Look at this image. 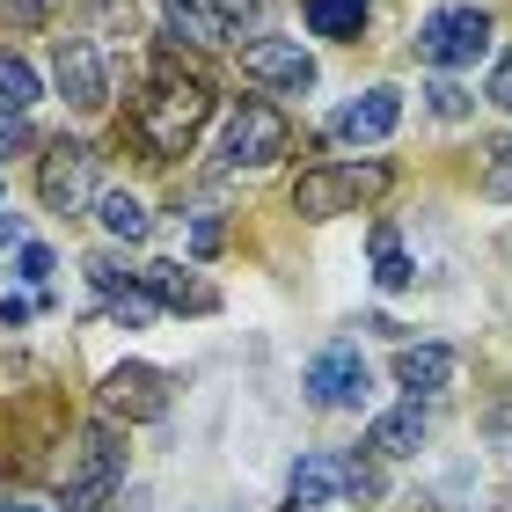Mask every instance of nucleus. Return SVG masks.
Returning <instances> with one entry per match:
<instances>
[{
    "label": "nucleus",
    "instance_id": "f257e3e1",
    "mask_svg": "<svg viewBox=\"0 0 512 512\" xmlns=\"http://www.w3.org/2000/svg\"><path fill=\"white\" fill-rule=\"evenodd\" d=\"M205 118H213V88L198 74H183V66H154L132 103V139L147 147V161H176V154H191Z\"/></svg>",
    "mask_w": 512,
    "mask_h": 512
},
{
    "label": "nucleus",
    "instance_id": "a878e982",
    "mask_svg": "<svg viewBox=\"0 0 512 512\" xmlns=\"http://www.w3.org/2000/svg\"><path fill=\"white\" fill-rule=\"evenodd\" d=\"M59 271V256L44 249V242H22V278H30V286H44V278Z\"/></svg>",
    "mask_w": 512,
    "mask_h": 512
},
{
    "label": "nucleus",
    "instance_id": "2eb2a0df",
    "mask_svg": "<svg viewBox=\"0 0 512 512\" xmlns=\"http://www.w3.org/2000/svg\"><path fill=\"white\" fill-rule=\"evenodd\" d=\"M139 278H147L154 300H161V308H176V315H213V308H220V293L205 286L198 271H183V264H147Z\"/></svg>",
    "mask_w": 512,
    "mask_h": 512
},
{
    "label": "nucleus",
    "instance_id": "4be33fe9",
    "mask_svg": "<svg viewBox=\"0 0 512 512\" xmlns=\"http://www.w3.org/2000/svg\"><path fill=\"white\" fill-rule=\"evenodd\" d=\"M344 491H359V498H381V491H388V476H381V454H374V447L344 461Z\"/></svg>",
    "mask_w": 512,
    "mask_h": 512
},
{
    "label": "nucleus",
    "instance_id": "cd10ccee",
    "mask_svg": "<svg viewBox=\"0 0 512 512\" xmlns=\"http://www.w3.org/2000/svg\"><path fill=\"white\" fill-rule=\"evenodd\" d=\"M213 249H220V220H213V213H205V220L191 227V256H213Z\"/></svg>",
    "mask_w": 512,
    "mask_h": 512
},
{
    "label": "nucleus",
    "instance_id": "6ab92c4d",
    "mask_svg": "<svg viewBox=\"0 0 512 512\" xmlns=\"http://www.w3.org/2000/svg\"><path fill=\"white\" fill-rule=\"evenodd\" d=\"M96 220H103L110 242H147V227H154L147 205H139L132 191H103V198H96Z\"/></svg>",
    "mask_w": 512,
    "mask_h": 512
},
{
    "label": "nucleus",
    "instance_id": "6e6552de",
    "mask_svg": "<svg viewBox=\"0 0 512 512\" xmlns=\"http://www.w3.org/2000/svg\"><path fill=\"white\" fill-rule=\"evenodd\" d=\"M52 81H59V96L74 103L81 118H96V110L110 103V74H103L96 37H59L52 44Z\"/></svg>",
    "mask_w": 512,
    "mask_h": 512
},
{
    "label": "nucleus",
    "instance_id": "423d86ee",
    "mask_svg": "<svg viewBox=\"0 0 512 512\" xmlns=\"http://www.w3.org/2000/svg\"><path fill=\"white\" fill-rule=\"evenodd\" d=\"M37 198L52 205V213H81L88 198H96V147L88 139H52L37 161Z\"/></svg>",
    "mask_w": 512,
    "mask_h": 512
},
{
    "label": "nucleus",
    "instance_id": "2f4dec72",
    "mask_svg": "<svg viewBox=\"0 0 512 512\" xmlns=\"http://www.w3.org/2000/svg\"><path fill=\"white\" fill-rule=\"evenodd\" d=\"M118 512H147V491H125V505Z\"/></svg>",
    "mask_w": 512,
    "mask_h": 512
},
{
    "label": "nucleus",
    "instance_id": "7ed1b4c3",
    "mask_svg": "<svg viewBox=\"0 0 512 512\" xmlns=\"http://www.w3.org/2000/svg\"><path fill=\"white\" fill-rule=\"evenodd\" d=\"M118 483H125V439L110 425H88L81 447H74V476L59 483V505L66 512H103L118 498Z\"/></svg>",
    "mask_w": 512,
    "mask_h": 512
},
{
    "label": "nucleus",
    "instance_id": "ddd939ff",
    "mask_svg": "<svg viewBox=\"0 0 512 512\" xmlns=\"http://www.w3.org/2000/svg\"><path fill=\"white\" fill-rule=\"evenodd\" d=\"M344 491V461L337 454H300L293 469H286V512H322V505H337Z\"/></svg>",
    "mask_w": 512,
    "mask_h": 512
},
{
    "label": "nucleus",
    "instance_id": "39448f33",
    "mask_svg": "<svg viewBox=\"0 0 512 512\" xmlns=\"http://www.w3.org/2000/svg\"><path fill=\"white\" fill-rule=\"evenodd\" d=\"M286 147H293L286 118H278L271 103H256V96H242L235 118H227V132H220V161H227V169H271Z\"/></svg>",
    "mask_w": 512,
    "mask_h": 512
},
{
    "label": "nucleus",
    "instance_id": "dca6fc26",
    "mask_svg": "<svg viewBox=\"0 0 512 512\" xmlns=\"http://www.w3.org/2000/svg\"><path fill=\"white\" fill-rule=\"evenodd\" d=\"M366 447H374L381 461H410L417 447H425V410H417V395H410V403H395L388 417H374Z\"/></svg>",
    "mask_w": 512,
    "mask_h": 512
},
{
    "label": "nucleus",
    "instance_id": "f03ea898",
    "mask_svg": "<svg viewBox=\"0 0 512 512\" xmlns=\"http://www.w3.org/2000/svg\"><path fill=\"white\" fill-rule=\"evenodd\" d=\"M388 191V169L381 161H330V169H300L293 176V213L300 220H337V213H359Z\"/></svg>",
    "mask_w": 512,
    "mask_h": 512
},
{
    "label": "nucleus",
    "instance_id": "5701e85b",
    "mask_svg": "<svg viewBox=\"0 0 512 512\" xmlns=\"http://www.w3.org/2000/svg\"><path fill=\"white\" fill-rule=\"evenodd\" d=\"M483 198L512 205V139H498V147H491V161H483Z\"/></svg>",
    "mask_w": 512,
    "mask_h": 512
},
{
    "label": "nucleus",
    "instance_id": "c85d7f7f",
    "mask_svg": "<svg viewBox=\"0 0 512 512\" xmlns=\"http://www.w3.org/2000/svg\"><path fill=\"white\" fill-rule=\"evenodd\" d=\"M491 103H498V110H512V52L498 59V74H491Z\"/></svg>",
    "mask_w": 512,
    "mask_h": 512
},
{
    "label": "nucleus",
    "instance_id": "393cba45",
    "mask_svg": "<svg viewBox=\"0 0 512 512\" xmlns=\"http://www.w3.org/2000/svg\"><path fill=\"white\" fill-rule=\"evenodd\" d=\"M52 8H59V0H0V22H15V30H44Z\"/></svg>",
    "mask_w": 512,
    "mask_h": 512
},
{
    "label": "nucleus",
    "instance_id": "bb28decb",
    "mask_svg": "<svg viewBox=\"0 0 512 512\" xmlns=\"http://www.w3.org/2000/svg\"><path fill=\"white\" fill-rule=\"evenodd\" d=\"M483 432H491L498 447H512V395H498V403H491V417H483Z\"/></svg>",
    "mask_w": 512,
    "mask_h": 512
},
{
    "label": "nucleus",
    "instance_id": "c756f323",
    "mask_svg": "<svg viewBox=\"0 0 512 512\" xmlns=\"http://www.w3.org/2000/svg\"><path fill=\"white\" fill-rule=\"evenodd\" d=\"M0 322H8V330H22V322H30V300H22V293H0Z\"/></svg>",
    "mask_w": 512,
    "mask_h": 512
},
{
    "label": "nucleus",
    "instance_id": "412c9836",
    "mask_svg": "<svg viewBox=\"0 0 512 512\" xmlns=\"http://www.w3.org/2000/svg\"><path fill=\"white\" fill-rule=\"evenodd\" d=\"M81 271H88V286H96L103 300H118V293L132 286V278H139V271H125V264H118V256H110V249H96V256H88Z\"/></svg>",
    "mask_w": 512,
    "mask_h": 512
},
{
    "label": "nucleus",
    "instance_id": "20e7f679",
    "mask_svg": "<svg viewBox=\"0 0 512 512\" xmlns=\"http://www.w3.org/2000/svg\"><path fill=\"white\" fill-rule=\"evenodd\" d=\"M491 52V15L483 8H432L417 22V59L439 66V74H461Z\"/></svg>",
    "mask_w": 512,
    "mask_h": 512
},
{
    "label": "nucleus",
    "instance_id": "b1692460",
    "mask_svg": "<svg viewBox=\"0 0 512 512\" xmlns=\"http://www.w3.org/2000/svg\"><path fill=\"white\" fill-rule=\"evenodd\" d=\"M425 96H432V110H439V118H469V110H476V96H469V88H461L454 74H439V81L425 88Z\"/></svg>",
    "mask_w": 512,
    "mask_h": 512
},
{
    "label": "nucleus",
    "instance_id": "f3484780",
    "mask_svg": "<svg viewBox=\"0 0 512 512\" xmlns=\"http://www.w3.org/2000/svg\"><path fill=\"white\" fill-rule=\"evenodd\" d=\"M366 15H374V0H308V30L337 44H352L366 30Z\"/></svg>",
    "mask_w": 512,
    "mask_h": 512
},
{
    "label": "nucleus",
    "instance_id": "0eeeda50",
    "mask_svg": "<svg viewBox=\"0 0 512 512\" xmlns=\"http://www.w3.org/2000/svg\"><path fill=\"white\" fill-rule=\"evenodd\" d=\"M366 388H374V374H366V359L352 352V344H330V352H315L308 374H300V395H308L315 410H359Z\"/></svg>",
    "mask_w": 512,
    "mask_h": 512
},
{
    "label": "nucleus",
    "instance_id": "4468645a",
    "mask_svg": "<svg viewBox=\"0 0 512 512\" xmlns=\"http://www.w3.org/2000/svg\"><path fill=\"white\" fill-rule=\"evenodd\" d=\"M388 374H395V388H410V395H439V388H454L461 359L447 352V344H403Z\"/></svg>",
    "mask_w": 512,
    "mask_h": 512
},
{
    "label": "nucleus",
    "instance_id": "aec40b11",
    "mask_svg": "<svg viewBox=\"0 0 512 512\" xmlns=\"http://www.w3.org/2000/svg\"><path fill=\"white\" fill-rule=\"evenodd\" d=\"M30 103H37V74H30V59L0 52V118H22Z\"/></svg>",
    "mask_w": 512,
    "mask_h": 512
},
{
    "label": "nucleus",
    "instance_id": "f8f14e48",
    "mask_svg": "<svg viewBox=\"0 0 512 512\" xmlns=\"http://www.w3.org/2000/svg\"><path fill=\"white\" fill-rule=\"evenodd\" d=\"M161 22H169L176 44H198V52H213V44L235 37V15H227V0H161Z\"/></svg>",
    "mask_w": 512,
    "mask_h": 512
},
{
    "label": "nucleus",
    "instance_id": "a211bd4d",
    "mask_svg": "<svg viewBox=\"0 0 512 512\" xmlns=\"http://www.w3.org/2000/svg\"><path fill=\"white\" fill-rule=\"evenodd\" d=\"M374 286H381V293H410V286H417V264L403 256V235H395L388 220L374 227Z\"/></svg>",
    "mask_w": 512,
    "mask_h": 512
},
{
    "label": "nucleus",
    "instance_id": "7c9ffc66",
    "mask_svg": "<svg viewBox=\"0 0 512 512\" xmlns=\"http://www.w3.org/2000/svg\"><path fill=\"white\" fill-rule=\"evenodd\" d=\"M15 147H30V125H22V118H0V154H15Z\"/></svg>",
    "mask_w": 512,
    "mask_h": 512
},
{
    "label": "nucleus",
    "instance_id": "9b49d317",
    "mask_svg": "<svg viewBox=\"0 0 512 512\" xmlns=\"http://www.w3.org/2000/svg\"><path fill=\"white\" fill-rule=\"evenodd\" d=\"M395 118H403V96H395V88H366V96H352L330 118V139H344V147H374V139L395 132Z\"/></svg>",
    "mask_w": 512,
    "mask_h": 512
},
{
    "label": "nucleus",
    "instance_id": "1a4fd4ad",
    "mask_svg": "<svg viewBox=\"0 0 512 512\" xmlns=\"http://www.w3.org/2000/svg\"><path fill=\"white\" fill-rule=\"evenodd\" d=\"M103 410L125 417V425H154V417L169 410V374H154V366H139V359L110 366L103 374Z\"/></svg>",
    "mask_w": 512,
    "mask_h": 512
},
{
    "label": "nucleus",
    "instance_id": "9d476101",
    "mask_svg": "<svg viewBox=\"0 0 512 512\" xmlns=\"http://www.w3.org/2000/svg\"><path fill=\"white\" fill-rule=\"evenodd\" d=\"M242 74L264 81V88H286V96H308L315 88V59L300 52L293 37H256V44H242Z\"/></svg>",
    "mask_w": 512,
    "mask_h": 512
}]
</instances>
